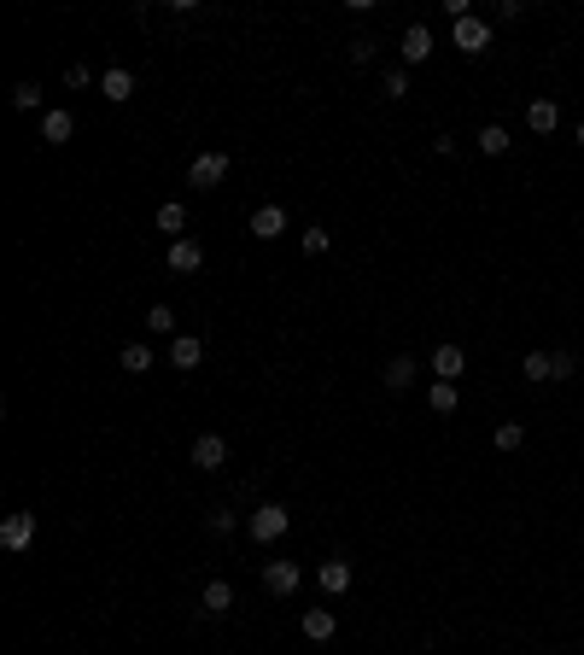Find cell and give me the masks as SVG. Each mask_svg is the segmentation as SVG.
<instances>
[{
    "instance_id": "28",
    "label": "cell",
    "mask_w": 584,
    "mask_h": 655,
    "mask_svg": "<svg viewBox=\"0 0 584 655\" xmlns=\"http://www.w3.org/2000/svg\"><path fill=\"white\" fill-rule=\"evenodd\" d=\"M328 240H333V234L321 229V222H310V229H304V252H310V257H321V252H328Z\"/></svg>"
},
{
    "instance_id": "6",
    "label": "cell",
    "mask_w": 584,
    "mask_h": 655,
    "mask_svg": "<svg viewBox=\"0 0 584 655\" xmlns=\"http://www.w3.org/2000/svg\"><path fill=\"white\" fill-rule=\"evenodd\" d=\"M164 264L176 269V276H193L199 264H205V246L199 240H188V234H181V240H170V252H164Z\"/></svg>"
},
{
    "instance_id": "10",
    "label": "cell",
    "mask_w": 584,
    "mask_h": 655,
    "mask_svg": "<svg viewBox=\"0 0 584 655\" xmlns=\"http://www.w3.org/2000/svg\"><path fill=\"white\" fill-rule=\"evenodd\" d=\"M316 585L328 591V597H339V591H351V562H345V556H333V562H321V567H316Z\"/></svg>"
},
{
    "instance_id": "19",
    "label": "cell",
    "mask_w": 584,
    "mask_h": 655,
    "mask_svg": "<svg viewBox=\"0 0 584 655\" xmlns=\"http://www.w3.org/2000/svg\"><path fill=\"white\" fill-rule=\"evenodd\" d=\"M158 229L170 234V240H181V229H188V205L181 200H170V205H158Z\"/></svg>"
},
{
    "instance_id": "18",
    "label": "cell",
    "mask_w": 584,
    "mask_h": 655,
    "mask_svg": "<svg viewBox=\"0 0 584 655\" xmlns=\"http://www.w3.org/2000/svg\"><path fill=\"white\" fill-rule=\"evenodd\" d=\"M380 380H386V392H409V380H415V357H392Z\"/></svg>"
},
{
    "instance_id": "13",
    "label": "cell",
    "mask_w": 584,
    "mask_h": 655,
    "mask_svg": "<svg viewBox=\"0 0 584 655\" xmlns=\"http://www.w3.org/2000/svg\"><path fill=\"white\" fill-rule=\"evenodd\" d=\"M298 626H304V638H310V644H328V638L339 632V621H333L328 609H304V614H298Z\"/></svg>"
},
{
    "instance_id": "9",
    "label": "cell",
    "mask_w": 584,
    "mask_h": 655,
    "mask_svg": "<svg viewBox=\"0 0 584 655\" xmlns=\"http://www.w3.org/2000/svg\"><path fill=\"white\" fill-rule=\"evenodd\" d=\"M228 463V439L222 434H199L193 439V468H222Z\"/></svg>"
},
{
    "instance_id": "29",
    "label": "cell",
    "mask_w": 584,
    "mask_h": 655,
    "mask_svg": "<svg viewBox=\"0 0 584 655\" xmlns=\"http://www.w3.org/2000/svg\"><path fill=\"white\" fill-rule=\"evenodd\" d=\"M380 94H386V100H403V94H409V77H403V70H386V82H380Z\"/></svg>"
},
{
    "instance_id": "12",
    "label": "cell",
    "mask_w": 584,
    "mask_h": 655,
    "mask_svg": "<svg viewBox=\"0 0 584 655\" xmlns=\"http://www.w3.org/2000/svg\"><path fill=\"white\" fill-rule=\"evenodd\" d=\"M462 369H468L462 345H439V351H432V375H439V380H462Z\"/></svg>"
},
{
    "instance_id": "8",
    "label": "cell",
    "mask_w": 584,
    "mask_h": 655,
    "mask_svg": "<svg viewBox=\"0 0 584 655\" xmlns=\"http://www.w3.org/2000/svg\"><path fill=\"white\" fill-rule=\"evenodd\" d=\"M199 363H205V340L176 333V340H170V369H181V375H188V369H199Z\"/></svg>"
},
{
    "instance_id": "27",
    "label": "cell",
    "mask_w": 584,
    "mask_h": 655,
    "mask_svg": "<svg viewBox=\"0 0 584 655\" xmlns=\"http://www.w3.org/2000/svg\"><path fill=\"white\" fill-rule=\"evenodd\" d=\"M375 53H380L375 35H357V42H351V65H375Z\"/></svg>"
},
{
    "instance_id": "4",
    "label": "cell",
    "mask_w": 584,
    "mask_h": 655,
    "mask_svg": "<svg viewBox=\"0 0 584 655\" xmlns=\"http://www.w3.org/2000/svg\"><path fill=\"white\" fill-rule=\"evenodd\" d=\"M228 164H234L228 153H199L193 170H188V182H193V188H217V182L228 176Z\"/></svg>"
},
{
    "instance_id": "21",
    "label": "cell",
    "mask_w": 584,
    "mask_h": 655,
    "mask_svg": "<svg viewBox=\"0 0 584 655\" xmlns=\"http://www.w3.org/2000/svg\"><path fill=\"white\" fill-rule=\"evenodd\" d=\"M479 153H486V158H503L508 153V129H503V123H486V129H479Z\"/></svg>"
},
{
    "instance_id": "3",
    "label": "cell",
    "mask_w": 584,
    "mask_h": 655,
    "mask_svg": "<svg viewBox=\"0 0 584 655\" xmlns=\"http://www.w3.org/2000/svg\"><path fill=\"white\" fill-rule=\"evenodd\" d=\"M450 42L462 47V53H486L491 47V23L486 18H462V23H450Z\"/></svg>"
},
{
    "instance_id": "22",
    "label": "cell",
    "mask_w": 584,
    "mask_h": 655,
    "mask_svg": "<svg viewBox=\"0 0 584 655\" xmlns=\"http://www.w3.org/2000/svg\"><path fill=\"white\" fill-rule=\"evenodd\" d=\"M520 375H526V380H555V357H550V351H526Z\"/></svg>"
},
{
    "instance_id": "20",
    "label": "cell",
    "mask_w": 584,
    "mask_h": 655,
    "mask_svg": "<svg viewBox=\"0 0 584 655\" xmlns=\"http://www.w3.org/2000/svg\"><path fill=\"white\" fill-rule=\"evenodd\" d=\"M117 363L129 369V375H146V369H153V351H146L141 340H129V345H123V351H117Z\"/></svg>"
},
{
    "instance_id": "11",
    "label": "cell",
    "mask_w": 584,
    "mask_h": 655,
    "mask_svg": "<svg viewBox=\"0 0 584 655\" xmlns=\"http://www.w3.org/2000/svg\"><path fill=\"white\" fill-rule=\"evenodd\" d=\"M252 234H257V240L287 234V205H257V211H252Z\"/></svg>"
},
{
    "instance_id": "7",
    "label": "cell",
    "mask_w": 584,
    "mask_h": 655,
    "mask_svg": "<svg viewBox=\"0 0 584 655\" xmlns=\"http://www.w3.org/2000/svg\"><path fill=\"white\" fill-rule=\"evenodd\" d=\"M397 53H403V65H427V59H432V30H427V23H409Z\"/></svg>"
},
{
    "instance_id": "23",
    "label": "cell",
    "mask_w": 584,
    "mask_h": 655,
    "mask_svg": "<svg viewBox=\"0 0 584 655\" xmlns=\"http://www.w3.org/2000/svg\"><path fill=\"white\" fill-rule=\"evenodd\" d=\"M491 444H496V451H520V444H526V427H520V422H496Z\"/></svg>"
},
{
    "instance_id": "16",
    "label": "cell",
    "mask_w": 584,
    "mask_h": 655,
    "mask_svg": "<svg viewBox=\"0 0 584 655\" xmlns=\"http://www.w3.org/2000/svg\"><path fill=\"white\" fill-rule=\"evenodd\" d=\"M526 123L538 135H555V129H561V106H555V100H532L526 106Z\"/></svg>"
},
{
    "instance_id": "24",
    "label": "cell",
    "mask_w": 584,
    "mask_h": 655,
    "mask_svg": "<svg viewBox=\"0 0 584 655\" xmlns=\"http://www.w3.org/2000/svg\"><path fill=\"white\" fill-rule=\"evenodd\" d=\"M427 404H432V410H439V416H450V410H456V380H432Z\"/></svg>"
},
{
    "instance_id": "30",
    "label": "cell",
    "mask_w": 584,
    "mask_h": 655,
    "mask_svg": "<svg viewBox=\"0 0 584 655\" xmlns=\"http://www.w3.org/2000/svg\"><path fill=\"white\" fill-rule=\"evenodd\" d=\"M205 527H210L217 538H228V533H234V510H210V521H205Z\"/></svg>"
},
{
    "instance_id": "17",
    "label": "cell",
    "mask_w": 584,
    "mask_h": 655,
    "mask_svg": "<svg viewBox=\"0 0 584 655\" xmlns=\"http://www.w3.org/2000/svg\"><path fill=\"white\" fill-rule=\"evenodd\" d=\"M199 603H205V614H228L234 609V585H228V579H210Z\"/></svg>"
},
{
    "instance_id": "14",
    "label": "cell",
    "mask_w": 584,
    "mask_h": 655,
    "mask_svg": "<svg viewBox=\"0 0 584 655\" xmlns=\"http://www.w3.org/2000/svg\"><path fill=\"white\" fill-rule=\"evenodd\" d=\"M70 135H77V117H70V111H47L42 117V141L47 146H65Z\"/></svg>"
},
{
    "instance_id": "1",
    "label": "cell",
    "mask_w": 584,
    "mask_h": 655,
    "mask_svg": "<svg viewBox=\"0 0 584 655\" xmlns=\"http://www.w3.org/2000/svg\"><path fill=\"white\" fill-rule=\"evenodd\" d=\"M287 527H292V515L281 510V503H264V510H252V515H246V533H252L257 545H275V538L287 533Z\"/></svg>"
},
{
    "instance_id": "2",
    "label": "cell",
    "mask_w": 584,
    "mask_h": 655,
    "mask_svg": "<svg viewBox=\"0 0 584 655\" xmlns=\"http://www.w3.org/2000/svg\"><path fill=\"white\" fill-rule=\"evenodd\" d=\"M298 579H304V567H298V562H264V591H269V597H292Z\"/></svg>"
},
{
    "instance_id": "5",
    "label": "cell",
    "mask_w": 584,
    "mask_h": 655,
    "mask_svg": "<svg viewBox=\"0 0 584 655\" xmlns=\"http://www.w3.org/2000/svg\"><path fill=\"white\" fill-rule=\"evenodd\" d=\"M0 545H6V550H30L35 545V515L30 510L6 515V521H0Z\"/></svg>"
},
{
    "instance_id": "32",
    "label": "cell",
    "mask_w": 584,
    "mask_h": 655,
    "mask_svg": "<svg viewBox=\"0 0 584 655\" xmlns=\"http://www.w3.org/2000/svg\"><path fill=\"white\" fill-rule=\"evenodd\" d=\"M555 357V380H573V351H550Z\"/></svg>"
},
{
    "instance_id": "15",
    "label": "cell",
    "mask_w": 584,
    "mask_h": 655,
    "mask_svg": "<svg viewBox=\"0 0 584 655\" xmlns=\"http://www.w3.org/2000/svg\"><path fill=\"white\" fill-rule=\"evenodd\" d=\"M99 94H106L111 106H123V100H129V94H134V77H129V70H123V65H111L106 77H99Z\"/></svg>"
},
{
    "instance_id": "26",
    "label": "cell",
    "mask_w": 584,
    "mask_h": 655,
    "mask_svg": "<svg viewBox=\"0 0 584 655\" xmlns=\"http://www.w3.org/2000/svg\"><path fill=\"white\" fill-rule=\"evenodd\" d=\"M42 106V89H35V82H18V89H12V111H35Z\"/></svg>"
},
{
    "instance_id": "25",
    "label": "cell",
    "mask_w": 584,
    "mask_h": 655,
    "mask_svg": "<svg viewBox=\"0 0 584 655\" xmlns=\"http://www.w3.org/2000/svg\"><path fill=\"white\" fill-rule=\"evenodd\" d=\"M146 328H153V333H170V340H176V316H170V304H153V311H146Z\"/></svg>"
},
{
    "instance_id": "33",
    "label": "cell",
    "mask_w": 584,
    "mask_h": 655,
    "mask_svg": "<svg viewBox=\"0 0 584 655\" xmlns=\"http://www.w3.org/2000/svg\"><path fill=\"white\" fill-rule=\"evenodd\" d=\"M579 146H584V123H579Z\"/></svg>"
},
{
    "instance_id": "31",
    "label": "cell",
    "mask_w": 584,
    "mask_h": 655,
    "mask_svg": "<svg viewBox=\"0 0 584 655\" xmlns=\"http://www.w3.org/2000/svg\"><path fill=\"white\" fill-rule=\"evenodd\" d=\"M65 82H70V89H94V70H88V65H70Z\"/></svg>"
}]
</instances>
